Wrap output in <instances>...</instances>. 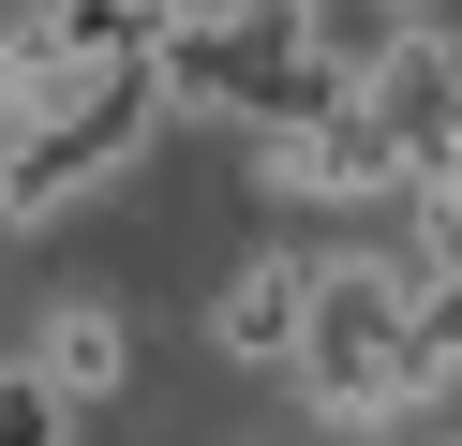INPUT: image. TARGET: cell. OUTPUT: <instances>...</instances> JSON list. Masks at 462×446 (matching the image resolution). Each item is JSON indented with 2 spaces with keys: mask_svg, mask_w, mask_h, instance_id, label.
Segmentation results:
<instances>
[{
  "mask_svg": "<svg viewBox=\"0 0 462 446\" xmlns=\"http://www.w3.org/2000/svg\"><path fill=\"white\" fill-rule=\"evenodd\" d=\"M299 327H313V253H239V268H224V297H209V342L239 357V372L299 357Z\"/></svg>",
  "mask_w": 462,
  "mask_h": 446,
  "instance_id": "6da1fadb",
  "label": "cell"
},
{
  "mask_svg": "<svg viewBox=\"0 0 462 446\" xmlns=\"http://www.w3.org/2000/svg\"><path fill=\"white\" fill-rule=\"evenodd\" d=\"M31 372L60 387L75 416H105V402H120V372H134V327H120V297H60V313H45V342H31Z\"/></svg>",
  "mask_w": 462,
  "mask_h": 446,
  "instance_id": "7a4b0ae2",
  "label": "cell"
},
{
  "mask_svg": "<svg viewBox=\"0 0 462 446\" xmlns=\"http://www.w3.org/2000/svg\"><path fill=\"white\" fill-rule=\"evenodd\" d=\"M60 432H75V402L31 372V357H15V372H0V446H60Z\"/></svg>",
  "mask_w": 462,
  "mask_h": 446,
  "instance_id": "3957f363",
  "label": "cell"
},
{
  "mask_svg": "<svg viewBox=\"0 0 462 446\" xmlns=\"http://www.w3.org/2000/svg\"><path fill=\"white\" fill-rule=\"evenodd\" d=\"M0 15H31V0H0Z\"/></svg>",
  "mask_w": 462,
  "mask_h": 446,
  "instance_id": "277c9868",
  "label": "cell"
}]
</instances>
